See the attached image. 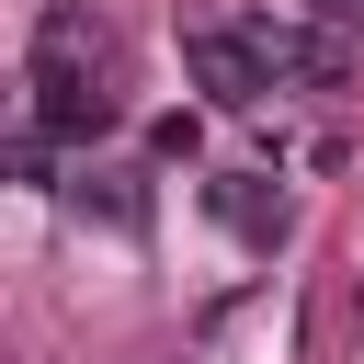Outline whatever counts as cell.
Returning a JSON list of instances; mask_svg holds the SVG:
<instances>
[{"label":"cell","mask_w":364,"mask_h":364,"mask_svg":"<svg viewBox=\"0 0 364 364\" xmlns=\"http://www.w3.org/2000/svg\"><path fill=\"white\" fill-rule=\"evenodd\" d=\"M239 34L273 57L284 91H330V80H353V34H341V23H273V11H250Z\"/></svg>","instance_id":"obj_3"},{"label":"cell","mask_w":364,"mask_h":364,"mask_svg":"<svg viewBox=\"0 0 364 364\" xmlns=\"http://www.w3.org/2000/svg\"><path fill=\"white\" fill-rule=\"evenodd\" d=\"M205 205H216V216H228L239 239H273V228H284V205H273V193L250 182V171H228V182H205Z\"/></svg>","instance_id":"obj_4"},{"label":"cell","mask_w":364,"mask_h":364,"mask_svg":"<svg viewBox=\"0 0 364 364\" xmlns=\"http://www.w3.org/2000/svg\"><path fill=\"white\" fill-rule=\"evenodd\" d=\"M148 148H159V159H193V148H205V114H159Z\"/></svg>","instance_id":"obj_5"},{"label":"cell","mask_w":364,"mask_h":364,"mask_svg":"<svg viewBox=\"0 0 364 364\" xmlns=\"http://www.w3.org/2000/svg\"><path fill=\"white\" fill-rule=\"evenodd\" d=\"M182 68L205 80V102H216V114H262V102L284 91V80H273V57H262L239 23H193V34H182Z\"/></svg>","instance_id":"obj_2"},{"label":"cell","mask_w":364,"mask_h":364,"mask_svg":"<svg viewBox=\"0 0 364 364\" xmlns=\"http://www.w3.org/2000/svg\"><path fill=\"white\" fill-rule=\"evenodd\" d=\"M34 125L57 136V148H80V136H102L114 125V57H102V34H91V11H34Z\"/></svg>","instance_id":"obj_1"},{"label":"cell","mask_w":364,"mask_h":364,"mask_svg":"<svg viewBox=\"0 0 364 364\" xmlns=\"http://www.w3.org/2000/svg\"><path fill=\"white\" fill-rule=\"evenodd\" d=\"M91 205H102V216H114V228H136V216H148V205H136V193H125V182H102V171H91V182H80V216H91Z\"/></svg>","instance_id":"obj_6"}]
</instances>
